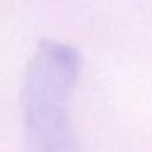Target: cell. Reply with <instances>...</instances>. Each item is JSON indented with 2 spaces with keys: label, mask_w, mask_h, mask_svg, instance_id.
Here are the masks:
<instances>
[{
  "label": "cell",
  "mask_w": 152,
  "mask_h": 152,
  "mask_svg": "<svg viewBox=\"0 0 152 152\" xmlns=\"http://www.w3.org/2000/svg\"><path fill=\"white\" fill-rule=\"evenodd\" d=\"M81 72L77 48L43 39L34 50L23 77L25 152H81L72 122V100Z\"/></svg>",
  "instance_id": "6da1fadb"
}]
</instances>
